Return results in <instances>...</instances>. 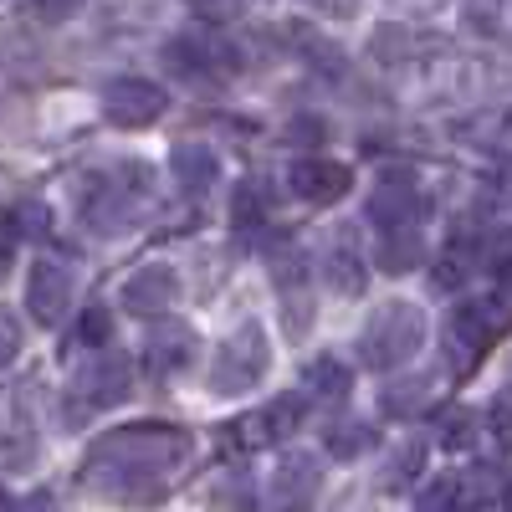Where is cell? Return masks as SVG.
I'll list each match as a JSON object with an SVG mask.
<instances>
[{
  "label": "cell",
  "mask_w": 512,
  "mask_h": 512,
  "mask_svg": "<svg viewBox=\"0 0 512 512\" xmlns=\"http://www.w3.org/2000/svg\"><path fill=\"white\" fill-rule=\"evenodd\" d=\"M26 451H31V441H26L21 431H11V456H6V472H26V461H31Z\"/></svg>",
  "instance_id": "obj_32"
},
{
  "label": "cell",
  "mask_w": 512,
  "mask_h": 512,
  "mask_svg": "<svg viewBox=\"0 0 512 512\" xmlns=\"http://www.w3.org/2000/svg\"><path fill=\"white\" fill-rule=\"evenodd\" d=\"M349 390H354V374L338 364V359H313L308 369H303V400H318V405H344L349 400Z\"/></svg>",
  "instance_id": "obj_18"
},
{
  "label": "cell",
  "mask_w": 512,
  "mask_h": 512,
  "mask_svg": "<svg viewBox=\"0 0 512 512\" xmlns=\"http://www.w3.org/2000/svg\"><path fill=\"white\" fill-rule=\"evenodd\" d=\"M425 262V241L415 226H390V231H379V246H374V267L379 272H390V277H405Z\"/></svg>",
  "instance_id": "obj_16"
},
{
  "label": "cell",
  "mask_w": 512,
  "mask_h": 512,
  "mask_svg": "<svg viewBox=\"0 0 512 512\" xmlns=\"http://www.w3.org/2000/svg\"><path fill=\"white\" fill-rule=\"evenodd\" d=\"M492 318H497V323H512V282L497 287V308H492Z\"/></svg>",
  "instance_id": "obj_36"
},
{
  "label": "cell",
  "mask_w": 512,
  "mask_h": 512,
  "mask_svg": "<svg viewBox=\"0 0 512 512\" xmlns=\"http://www.w3.org/2000/svg\"><path fill=\"white\" fill-rule=\"evenodd\" d=\"M144 359H149L154 374H180L195 359V333L185 323H159L144 344Z\"/></svg>",
  "instance_id": "obj_15"
},
{
  "label": "cell",
  "mask_w": 512,
  "mask_h": 512,
  "mask_svg": "<svg viewBox=\"0 0 512 512\" xmlns=\"http://www.w3.org/2000/svg\"><path fill=\"white\" fill-rule=\"evenodd\" d=\"M492 333H497V318L482 303H466V308L451 313V323H446V359L456 364V374H466V364L492 344Z\"/></svg>",
  "instance_id": "obj_11"
},
{
  "label": "cell",
  "mask_w": 512,
  "mask_h": 512,
  "mask_svg": "<svg viewBox=\"0 0 512 512\" xmlns=\"http://www.w3.org/2000/svg\"><path fill=\"white\" fill-rule=\"evenodd\" d=\"M185 451V436L180 431H164V425H128V431H113L93 446V456H113V461H139V466H175Z\"/></svg>",
  "instance_id": "obj_4"
},
{
  "label": "cell",
  "mask_w": 512,
  "mask_h": 512,
  "mask_svg": "<svg viewBox=\"0 0 512 512\" xmlns=\"http://www.w3.org/2000/svg\"><path fill=\"white\" fill-rule=\"evenodd\" d=\"M297 420H303V400H272L267 410H251V420H241L236 425V436H241V446L246 451H262V446H277V441H287L292 431H297Z\"/></svg>",
  "instance_id": "obj_13"
},
{
  "label": "cell",
  "mask_w": 512,
  "mask_h": 512,
  "mask_svg": "<svg viewBox=\"0 0 512 512\" xmlns=\"http://www.w3.org/2000/svg\"><path fill=\"white\" fill-rule=\"evenodd\" d=\"M11 512H57V502H52L47 492H31V497H16Z\"/></svg>",
  "instance_id": "obj_34"
},
{
  "label": "cell",
  "mask_w": 512,
  "mask_h": 512,
  "mask_svg": "<svg viewBox=\"0 0 512 512\" xmlns=\"http://www.w3.org/2000/svg\"><path fill=\"white\" fill-rule=\"evenodd\" d=\"M256 221H262V190L241 185V190L231 195V226H256Z\"/></svg>",
  "instance_id": "obj_27"
},
{
  "label": "cell",
  "mask_w": 512,
  "mask_h": 512,
  "mask_svg": "<svg viewBox=\"0 0 512 512\" xmlns=\"http://www.w3.org/2000/svg\"><path fill=\"white\" fill-rule=\"evenodd\" d=\"M466 267H472V246H451L446 251V262L436 267V287H461V277H466Z\"/></svg>",
  "instance_id": "obj_28"
},
{
  "label": "cell",
  "mask_w": 512,
  "mask_h": 512,
  "mask_svg": "<svg viewBox=\"0 0 512 512\" xmlns=\"http://www.w3.org/2000/svg\"><path fill=\"white\" fill-rule=\"evenodd\" d=\"M507 497H512V492H507Z\"/></svg>",
  "instance_id": "obj_38"
},
{
  "label": "cell",
  "mask_w": 512,
  "mask_h": 512,
  "mask_svg": "<svg viewBox=\"0 0 512 512\" xmlns=\"http://www.w3.org/2000/svg\"><path fill=\"white\" fill-rule=\"evenodd\" d=\"M267 369H272V344H267L262 323L246 318L221 338L216 359H210V390L216 395H246L251 384H262Z\"/></svg>",
  "instance_id": "obj_2"
},
{
  "label": "cell",
  "mask_w": 512,
  "mask_h": 512,
  "mask_svg": "<svg viewBox=\"0 0 512 512\" xmlns=\"http://www.w3.org/2000/svg\"><path fill=\"white\" fill-rule=\"evenodd\" d=\"M26 308L36 323H62L67 308H72V272L62 262H36L31 277H26Z\"/></svg>",
  "instance_id": "obj_10"
},
{
  "label": "cell",
  "mask_w": 512,
  "mask_h": 512,
  "mask_svg": "<svg viewBox=\"0 0 512 512\" xmlns=\"http://www.w3.org/2000/svg\"><path fill=\"white\" fill-rule=\"evenodd\" d=\"M47 205H36V200H21L11 205V241H41L47 236Z\"/></svg>",
  "instance_id": "obj_24"
},
{
  "label": "cell",
  "mask_w": 512,
  "mask_h": 512,
  "mask_svg": "<svg viewBox=\"0 0 512 512\" xmlns=\"http://www.w3.org/2000/svg\"><path fill=\"white\" fill-rule=\"evenodd\" d=\"M231 492H236V497H231V507H236V512H256V497H251V482H236Z\"/></svg>",
  "instance_id": "obj_37"
},
{
  "label": "cell",
  "mask_w": 512,
  "mask_h": 512,
  "mask_svg": "<svg viewBox=\"0 0 512 512\" xmlns=\"http://www.w3.org/2000/svg\"><path fill=\"white\" fill-rule=\"evenodd\" d=\"M436 436H441V446H451V451H466L477 441V415L466 410V405H451V410H441V420H436Z\"/></svg>",
  "instance_id": "obj_23"
},
{
  "label": "cell",
  "mask_w": 512,
  "mask_h": 512,
  "mask_svg": "<svg viewBox=\"0 0 512 512\" xmlns=\"http://www.w3.org/2000/svg\"><path fill=\"white\" fill-rule=\"evenodd\" d=\"M425 472V446L420 441H405L390 451V461H384V472H379V487L384 492H410V482Z\"/></svg>",
  "instance_id": "obj_20"
},
{
  "label": "cell",
  "mask_w": 512,
  "mask_h": 512,
  "mask_svg": "<svg viewBox=\"0 0 512 512\" xmlns=\"http://www.w3.org/2000/svg\"><path fill=\"white\" fill-rule=\"evenodd\" d=\"M31 11H36V21L62 26V21H72L82 11V0H31Z\"/></svg>",
  "instance_id": "obj_29"
},
{
  "label": "cell",
  "mask_w": 512,
  "mask_h": 512,
  "mask_svg": "<svg viewBox=\"0 0 512 512\" xmlns=\"http://www.w3.org/2000/svg\"><path fill=\"white\" fill-rule=\"evenodd\" d=\"M164 67L190 77V82H216V77L231 72V52L216 36H175L164 47Z\"/></svg>",
  "instance_id": "obj_7"
},
{
  "label": "cell",
  "mask_w": 512,
  "mask_h": 512,
  "mask_svg": "<svg viewBox=\"0 0 512 512\" xmlns=\"http://www.w3.org/2000/svg\"><path fill=\"white\" fill-rule=\"evenodd\" d=\"M128 384H134V374H128V359H118V354L82 364V369L72 374V415H67V425L88 420L93 410L118 405V400L128 395Z\"/></svg>",
  "instance_id": "obj_3"
},
{
  "label": "cell",
  "mask_w": 512,
  "mask_h": 512,
  "mask_svg": "<svg viewBox=\"0 0 512 512\" xmlns=\"http://www.w3.org/2000/svg\"><path fill=\"white\" fill-rule=\"evenodd\" d=\"M169 175H175V185L185 195H205L210 185H216V154H210L205 144H175V154H169Z\"/></svg>",
  "instance_id": "obj_17"
},
{
  "label": "cell",
  "mask_w": 512,
  "mask_h": 512,
  "mask_svg": "<svg viewBox=\"0 0 512 512\" xmlns=\"http://www.w3.org/2000/svg\"><path fill=\"white\" fill-rule=\"evenodd\" d=\"M425 344V313L415 303H379L364 318L359 333V359L369 369H400Z\"/></svg>",
  "instance_id": "obj_1"
},
{
  "label": "cell",
  "mask_w": 512,
  "mask_h": 512,
  "mask_svg": "<svg viewBox=\"0 0 512 512\" xmlns=\"http://www.w3.org/2000/svg\"><path fill=\"white\" fill-rule=\"evenodd\" d=\"M364 277H369V262H364V251L354 246V231L338 226V231L328 236V246H323V282H328L333 292L354 297V292L364 287Z\"/></svg>",
  "instance_id": "obj_14"
},
{
  "label": "cell",
  "mask_w": 512,
  "mask_h": 512,
  "mask_svg": "<svg viewBox=\"0 0 512 512\" xmlns=\"http://www.w3.org/2000/svg\"><path fill=\"white\" fill-rule=\"evenodd\" d=\"M287 139H292V144H318V139H323V123H318V118H292Z\"/></svg>",
  "instance_id": "obj_31"
},
{
  "label": "cell",
  "mask_w": 512,
  "mask_h": 512,
  "mask_svg": "<svg viewBox=\"0 0 512 512\" xmlns=\"http://www.w3.org/2000/svg\"><path fill=\"white\" fill-rule=\"evenodd\" d=\"M318 482H323V461L313 451H287L272 472V502L277 512H303L313 497H318Z\"/></svg>",
  "instance_id": "obj_8"
},
{
  "label": "cell",
  "mask_w": 512,
  "mask_h": 512,
  "mask_svg": "<svg viewBox=\"0 0 512 512\" xmlns=\"http://www.w3.org/2000/svg\"><path fill=\"white\" fill-rule=\"evenodd\" d=\"M349 185H354V169L338 159H297L287 169V190L308 205H328L338 195H349Z\"/></svg>",
  "instance_id": "obj_9"
},
{
  "label": "cell",
  "mask_w": 512,
  "mask_h": 512,
  "mask_svg": "<svg viewBox=\"0 0 512 512\" xmlns=\"http://www.w3.org/2000/svg\"><path fill=\"white\" fill-rule=\"evenodd\" d=\"M108 328H113V318H108L103 308H88V313L77 318L72 344H82V349H98V344H108Z\"/></svg>",
  "instance_id": "obj_26"
},
{
  "label": "cell",
  "mask_w": 512,
  "mask_h": 512,
  "mask_svg": "<svg viewBox=\"0 0 512 512\" xmlns=\"http://www.w3.org/2000/svg\"><path fill=\"white\" fill-rule=\"evenodd\" d=\"M466 497H461V477H436L431 487L420 492V512H451V507H461Z\"/></svg>",
  "instance_id": "obj_25"
},
{
  "label": "cell",
  "mask_w": 512,
  "mask_h": 512,
  "mask_svg": "<svg viewBox=\"0 0 512 512\" xmlns=\"http://www.w3.org/2000/svg\"><path fill=\"white\" fill-rule=\"evenodd\" d=\"M313 11H323V16H333V21H349V16L359 11V0H313Z\"/></svg>",
  "instance_id": "obj_33"
},
{
  "label": "cell",
  "mask_w": 512,
  "mask_h": 512,
  "mask_svg": "<svg viewBox=\"0 0 512 512\" xmlns=\"http://www.w3.org/2000/svg\"><path fill=\"white\" fill-rule=\"evenodd\" d=\"M103 113L123 128H144L164 113V88L144 77H113L103 88Z\"/></svg>",
  "instance_id": "obj_6"
},
{
  "label": "cell",
  "mask_w": 512,
  "mask_h": 512,
  "mask_svg": "<svg viewBox=\"0 0 512 512\" xmlns=\"http://www.w3.org/2000/svg\"><path fill=\"white\" fill-rule=\"evenodd\" d=\"M420 41H425V36H415L410 26H379L369 47H374V57H379V62H405V57H415V52H420Z\"/></svg>",
  "instance_id": "obj_22"
},
{
  "label": "cell",
  "mask_w": 512,
  "mask_h": 512,
  "mask_svg": "<svg viewBox=\"0 0 512 512\" xmlns=\"http://www.w3.org/2000/svg\"><path fill=\"white\" fill-rule=\"evenodd\" d=\"M175 297H180V277H175V267H164V262L139 267L134 277H123V308L134 318H159Z\"/></svg>",
  "instance_id": "obj_12"
},
{
  "label": "cell",
  "mask_w": 512,
  "mask_h": 512,
  "mask_svg": "<svg viewBox=\"0 0 512 512\" xmlns=\"http://www.w3.org/2000/svg\"><path fill=\"white\" fill-rule=\"evenodd\" d=\"M420 216H425V195H420L415 175L410 169H390L369 195V221L379 231H390V226H415Z\"/></svg>",
  "instance_id": "obj_5"
},
{
  "label": "cell",
  "mask_w": 512,
  "mask_h": 512,
  "mask_svg": "<svg viewBox=\"0 0 512 512\" xmlns=\"http://www.w3.org/2000/svg\"><path fill=\"white\" fill-rule=\"evenodd\" d=\"M0 328H6V364H16V354H21V328H16V318H6Z\"/></svg>",
  "instance_id": "obj_35"
},
{
  "label": "cell",
  "mask_w": 512,
  "mask_h": 512,
  "mask_svg": "<svg viewBox=\"0 0 512 512\" xmlns=\"http://www.w3.org/2000/svg\"><path fill=\"white\" fill-rule=\"evenodd\" d=\"M431 374H405V379H390L384 384V395H379V410L384 415H395V420H410L420 415L425 405H431Z\"/></svg>",
  "instance_id": "obj_19"
},
{
  "label": "cell",
  "mask_w": 512,
  "mask_h": 512,
  "mask_svg": "<svg viewBox=\"0 0 512 512\" xmlns=\"http://www.w3.org/2000/svg\"><path fill=\"white\" fill-rule=\"evenodd\" d=\"M487 431L502 446H512V405H487Z\"/></svg>",
  "instance_id": "obj_30"
},
{
  "label": "cell",
  "mask_w": 512,
  "mask_h": 512,
  "mask_svg": "<svg viewBox=\"0 0 512 512\" xmlns=\"http://www.w3.org/2000/svg\"><path fill=\"white\" fill-rule=\"evenodd\" d=\"M323 446H328L333 461H354V456L374 451V431H369L364 420H333L328 436H323Z\"/></svg>",
  "instance_id": "obj_21"
}]
</instances>
